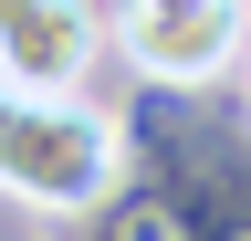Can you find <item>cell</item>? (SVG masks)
<instances>
[{"label":"cell","mask_w":251,"mask_h":241,"mask_svg":"<svg viewBox=\"0 0 251 241\" xmlns=\"http://www.w3.org/2000/svg\"><path fill=\"white\" fill-rule=\"evenodd\" d=\"M126 178V126L84 95H11L0 84V189L31 210H94Z\"/></svg>","instance_id":"1"},{"label":"cell","mask_w":251,"mask_h":241,"mask_svg":"<svg viewBox=\"0 0 251 241\" xmlns=\"http://www.w3.org/2000/svg\"><path fill=\"white\" fill-rule=\"evenodd\" d=\"M115 42L147 84H220L251 42V0H115Z\"/></svg>","instance_id":"2"},{"label":"cell","mask_w":251,"mask_h":241,"mask_svg":"<svg viewBox=\"0 0 251 241\" xmlns=\"http://www.w3.org/2000/svg\"><path fill=\"white\" fill-rule=\"evenodd\" d=\"M94 63V11L84 0H11L0 11V84L11 95H74Z\"/></svg>","instance_id":"3"},{"label":"cell","mask_w":251,"mask_h":241,"mask_svg":"<svg viewBox=\"0 0 251 241\" xmlns=\"http://www.w3.org/2000/svg\"><path fill=\"white\" fill-rule=\"evenodd\" d=\"M241 84H251V42H241Z\"/></svg>","instance_id":"4"}]
</instances>
